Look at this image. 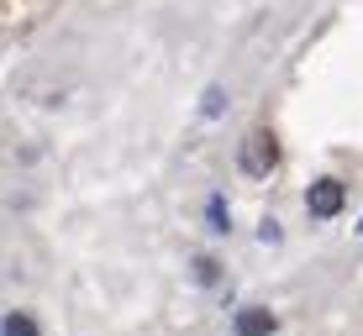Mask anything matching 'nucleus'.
<instances>
[{
    "mask_svg": "<svg viewBox=\"0 0 363 336\" xmlns=\"http://www.w3.org/2000/svg\"><path fill=\"white\" fill-rule=\"evenodd\" d=\"M274 310H264V305H253V310H242L237 315V336H274Z\"/></svg>",
    "mask_w": 363,
    "mask_h": 336,
    "instance_id": "7ed1b4c3",
    "label": "nucleus"
},
{
    "mask_svg": "<svg viewBox=\"0 0 363 336\" xmlns=\"http://www.w3.org/2000/svg\"><path fill=\"white\" fill-rule=\"evenodd\" d=\"M221 110H227V95H221V90H206V116H221Z\"/></svg>",
    "mask_w": 363,
    "mask_h": 336,
    "instance_id": "0eeeda50",
    "label": "nucleus"
},
{
    "mask_svg": "<svg viewBox=\"0 0 363 336\" xmlns=\"http://www.w3.org/2000/svg\"><path fill=\"white\" fill-rule=\"evenodd\" d=\"M206 210H211V231H232V226H227V200H221V195H211Z\"/></svg>",
    "mask_w": 363,
    "mask_h": 336,
    "instance_id": "39448f33",
    "label": "nucleus"
},
{
    "mask_svg": "<svg viewBox=\"0 0 363 336\" xmlns=\"http://www.w3.org/2000/svg\"><path fill=\"white\" fill-rule=\"evenodd\" d=\"M195 279L200 284H216L221 279V263H216V257H195Z\"/></svg>",
    "mask_w": 363,
    "mask_h": 336,
    "instance_id": "423d86ee",
    "label": "nucleus"
},
{
    "mask_svg": "<svg viewBox=\"0 0 363 336\" xmlns=\"http://www.w3.org/2000/svg\"><path fill=\"white\" fill-rule=\"evenodd\" d=\"M0 336H37V315H27V310H11V315L0 320Z\"/></svg>",
    "mask_w": 363,
    "mask_h": 336,
    "instance_id": "20e7f679",
    "label": "nucleus"
},
{
    "mask_svg": "<svg viewBox=\"0 0 363 336\" xmlns=\"http://www.w3.org/2000/svg\"><path fill=\"white\" fill-rule=\"evenodd\" d=\"M342 205H347V190H342L337 179H316V184L306 190V210H311L316 221H332Z\"/></svg>",
    "mask_w": 363,
    "mask_h": 336,
    "instance_id": "f03ea898",
    "label": "nucleus"
},
{
    "mask_svg": "<svg viewBox=\"0 0 363 336\" xmlns=\"http://www.w3.org/2000/svg\"><path fill=\"white\" fill-rule=\"evenodd\" d=\"M237 163H242L247 179H269L274 163H279V142H274V132H253L242 142V153H237Z\"/></svg>",
    "mask_w": 363,
    "mask_h": 336,
    "instance_id": "f257e3e1",
    "label": "nucleus"
}]
</instances>
